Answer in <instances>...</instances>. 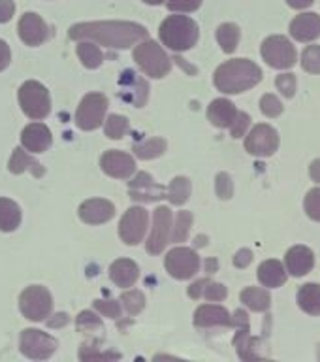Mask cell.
Wrapping results in <instances>:
<instances>
[{"instance_id": "obj_24", "label": "cell", "mask_w": 320, "mask_h": 362, "mask_svg": "<svg viewBox=\"0 0 320 362\" xmlns=\"http://www.w3.org/2000/svg\"><path fill=\"white\" fill-rule=\"evenodd\" d=\"M259 281L262 283L264 287H281V285H285V281H287V268L275 259L264 260V262L259 266Z\"/></svg>"}, {"instance_id": "obj_16", "label": "cell", "mask_w": 320, "mask_h": 362, "mask_svg": "<svg viewBox=\"0 0 320 362\" xmlns=\"http://www.w3.org/2000/svg\"><path fill=\"white\" fill-rule=\"evenodd\" d=\"M19 36L27 45H42L47 40V34H49V28L45 25V21L38 13H25V16L19 19Z\"/></svg>"}, {"instance_id": "obj_20", "label": "cell", "mask_w": 320, "mask_h": 362, "mask_svg": "<svg viewBox=\"0 0 320 362\" xmlns=\"http://www.w3.org/2000/svg\"><path fill=\"white\" fill-rule=\"evenodd\" d=\"M194 325L200 328L230 327L232 317L223 305L203 304L194 311Z\"/></svg>"}, {"instance_id": "obj_34", "label": "cell", "mask_w": 320, "mask_h": 362, "mask_svg": "<svg viewBox=\"0 0 320 362\" xmlns=\"http://www.w3.org/2000/svg\"><path fill=\"white\" fill-rule=\"evenodd\" d=\"M104 132H106L107 138L112 140H121L130 129L129 119L123 117V115H107V119H104Z\"/></svg>"}, {"instance_id": "obj_46", "label": "cell", "mask_w": 320, "mask_h": 362, "mask_svg": "<svg viewBox=\"0 0 320 362\" xmlns=\"http://www.w3.org/2000/svg\"><path fill=\"white\" fill-rule=\"evenodd\" d=\"M249 124H251V117H249L247 113L237 112L236 119H234V123L230 124L232 136H234V138H242V136L247 132Z\"/></svg>"}, {"instance_id": "obj_13", "label": "cell", "mask_w": 320, "mask_h": 362, "mask_svg": "<svg viewBox=\"0 0 320 362\" xmlns=\"http://www.w3.org/2000/svg\"><path fill=\"white\" fill-rule=\"evenodd\" d=\"M170 230H172V209L168 206H158L153 214V230L147 240V253H162L168 243Z\"/></svg>"}, {"instance_id": "obj_41", "label": "cell", "mask_w": 320, "mask_h": 362, "mask_svg": "<svg viewBox=\"0 0 320 362\" xmlns=\"http://www.w3.org/2000/svg\"><path fill=\"white\" fill-rule=\"evenodd\" d=\"M76 325H78L79 330L83 332H90L93 328H102V321L93 313V311H81L76 319Z\"/></svg>"}, {"instance_id": "obj_37", "label": "cell", "mask_w": 320, "mask_h": 362, "mask_svg": "<svg viewBox=\"0 0 320 362\" xmlns=\"http://www.w3.org/2000/svg\"><path fill=\"white\" fill-rule=\"evenodd\" d=\"M302 66L305 72L320 74V45H309L302 55Z\"/></svg>"}, {"instance_id": "obj_17", "label": "cell", "mask_w": 320, "mask_h": 362, "mask_svg": "<svg viewBox=\"0 0 320 362\" xmlns=\"http://www.w3.org/2000/svg\"><path fill=\"white\" fill-rule=\"evenodd\" d=\"M78 215L87 225H102L115 215V206L104 198H90L79 206Z\"/></svg>"}, {"instance_id": "obj_21", "label": "cell", "mask_w": 320, "mask_h": 362, "mask_svg": "<svg viewBox=\"0 0 320 362\" xmlns=\"http://www.w3.org/2000/svg\"><path fill=\"white\" fill-rule=\"evenodd\" d=\"M290 34L298 42H313L320 36L319 13H300L290 23Z\"/></svg>"}, {"instance_id": "obj_44", "label": "cell", "mask_w": 320, "mask_h": 362, "mask_svg": "<svg viewBox=\"0 0 320 362\" xmlns=\"http://www.w3.org/2000/svg\"><path fill=\"white\" fill-rule=\"evenodd\" d=\"M95 308L100 311L102 315L112 317V319H119V315H121V304L117 300H96Z\"/></svg>"}, {"instance_id": "obj_5", "label": "cell", "mask_w": 320, "mask_h": 362, "mask_svg": "<svg viewBox=\"0 0 320 362\" xmlns=\"http://www.w3.org/2000/svg\"><path fill=\"white\" fill-rule=\"evenodd\" d=\"M19 104L25 115L34 121L47 117L51 112L49 93L40 81H25L19 89Z\"/></svg>"}, {"instance_id": "obj_40", "label": "cell", "mask_w": 320, "mask_h": 362, "mask_svg": "<svg viewBox=\"0 0 320 362\" xmlns=\"http://www.w3.org/2000/svg\"><path fill=\"white\" fill-rule=\"evenodd\" d=\"M277 89L281 90L283 95L287 96V98H292L296 95V76L294 74H281V76H277L275 79Z\"/></svg>"}, {"instance_id": "obj_29", "label": "cell", "mask_w": 320, "mask_h": 362, "mask_svg": "<svg viewBox=\"0 0 320 362\" xmlns=\"http://www.w3.org/2000/svg\"><path fill=\"white\" fill-rule=\"evenodd\" d=\"M166 140L164 138H149V140L141 141V144H136L132 147V151L136 153V157L143 158V160H149V158H157L160 155H164L166 151Z\"/></svg>"}, {"instance_id": "obj_2", "label": "cell", "mask_w": 320, "mask_h": 362, "mask_svg": "<svg viewBox=\"0 0 320 362\" xmlns=\"http://www.w3.org/2000/svg\"><path fill=\"white\" fill-rule=\"evenodd\" d=\"M262 70L249 59H232L215 70V87L226 95H239L260 83Z\"/></svg>"}, {"instance_id": "obj_51", "label": "cell", "mask_w": 320, "mask_h": 362, "mask_svg": "<svg viewBox=\"0 0 320 362\" xmlns=\"http://www.w3.org/2000/svg\"><path fill=\"white\" fill-rule=\"evenodd\" d=\"M208 281H209V279H200V281L192 283L191 287H189V296H191V298H194V300L200 298V296H202V293H203V287H206V283H208Z\"/></svg>"}, {"instance_id": "obj_26", "label": "cell", "mask_w": 320, "mask_h": 362, "mask_svg": "<svg viewBox=\"0 0 320 362\" xmlns=\"http://www.w3.org/2000/svg\"><path fill=\"white\" fill-rule=\"evenodd\" d=\"M298 305L309 315H320V285L307 283L300 288Z\"/></svg>"}, {"instance_id": "obj_11", "label": "cell", "mask_w": 320, "mask_h": 362, "mask_svg": "<svg viewBox=\"0 0 320 362\" xmlns=\"http://www.w3.org/2000/svg\"><path fill=\"white\" fill-rule=\"evenodd\" d=\"M149 223V214L146 208L134 206L123 215L119 223V236L126 245H138L143 240Z\"/></svg>"}, {"instance_id": "obj_23", "label": "cell", "mask_w": 320, "mask_h": 362, "mask_svg": "<svg viewBox=\"0 0 320 362\" xmlns=\"http://www.w3.org/2000/svg\"><path fill=\"white\" fill-rule=\"evenodd\" d=\"M236 115V106L230 100H226V98H217L208 107V119L217 129H230V124L234 123Z\"/></svg>"}, {"instance_id": "obj_7", "label": "cell", "mask_w": 320, "mask_h": 362, "mask_svg": "<svg viewBox=\"0 0 320 362\" xmlns=\"http://www.w3.org/2000/svg\"><path fill=\"white\" fill-rule=\"evenodd\" d=\"M107 110V98L102 93H89L76 112V124L81 130H96L104 124Z\"/></svg>"}, {"instance_id": "obj_45", "label": "cell", "mask_w": 320, "mask_h": 362, "mask_svg": "<svg viewBox=\"0 0 320 362\" xmlns=\"http://www.w3.org/2000/svg\"><path fill=\"white\" fill-rule=\"evenodd\" d=\"M202 6V0H168V10L181 11V13H191Z\"/></svg>"}, {"instance_id": "obj_35", "label": "cell", "mask_w": 320, "mask_h": 362, "mask_svg": "<svg viewBox=\"0 0 320 362\" xmlns=\"http://www.w3.org/2000/svg\"><path fill=\"white\" fill-rule=\"evenodd\" d=\"M191 225H192L191 211H179V214H177V219H175L172 242H175V243L185 242L186 236H189V230H191Z\"/></svg>"}, {"instance_id": "obj_42", "label": "cell", "mask_w": 320, "mask_h": 362, "mask_svg": "<svg viewBox=\"0 0 320 362\" xmlns=\"http://www.w3.org/2000/svg\"><path fill=\"white\" fill-rule=\"evenodd\" d=\"M215 191H217L219 198H223V200H228V198H232L234 185H232L230 175L225 174V172H220V174L217 175V181H215Z\"/></svg>"}, {"instance_id": "obj_3", "label": "cell", "mask_w": 320, "mask_h": 362, "mask_svg": "<svg viewBox=\"0 0 320 362\" xmlns=\"http://www.w3.org/2000/svg\"><path fill=\"white\" fill-rule=\"evenodd\" d=\"M158 36L164 45L174 51H186L194 47L200 36L196 21L186 16H170L164 19L158 30Z\"/></svg>"}, {"instance_id": "obj_55", "label": "cell", "mask_w": 320, "mask_h": 362, "mask_svg": "<svg viewBox=\"0 0 320 362\" xmlns=\"http://www.w3.org/2000/svg\"><path fill=\"white\" fill-rule=\"evenodd\" d=\"M309 174H311V177L316 181V183H320V158H316V160H313V163H311Z\"/></svg>"}, {"instance_id": "obj_57", "label": "cell", "mask_w": 320, "mask_h": 362, "mask_svg": "<svg viewBox=\"0 0 320 362\" xmlns=\"http://www.w3.org/2000/svg\"><path fill=\"white\" fill-rule=\"evenodd\" d=\"M146 4H151V6H158V4H162L164 0H143Z\"/></svg>"}, {"instance_id": "obj_28", "label": "cell", "mask_w": 320, "mask_h": 362, "mask_svg": "<svg viewBox=\"0 0 320 362\" xmlns=\"http://www.w3.org/2000/svg\"><path fill=\"white\" fill-rule=\"evenodd\" d=\"M242 302L253 311H266L270 310L271 296L266 288L260 287H247L242 293Z\"/></svg>"}, {"instance_id": "obj_43", "label": "cell", "mask_w": 320, "mask_h": 362, "mask_svg": "<svg viewBox=\"0 0 320 362\" xmlns=\"http://www.w3.org/2000/svg\"><path fill=\"white\" fill-rule=\"evenodd\" d=\"M226 294H228V291H226L225 285L208 281L203 287L202 296H206V300H209V302H220V300L226 298Z\"/></svg>"}, {"instance_id": "obj_31", "label": "cell", "mask_w": 320, "mask_h": 362, "mask_svg": "<svg viewBox=\"0 0 320 362\" xmlns=\"http://www.w3.org/2000/svg\"><path fill=\"white\" fill-rule=\"evenodd\" d=\"M256 344L259 341L251 338V334H249V327L239 328V332L234 338V345L237 347V353H239L243 361H254V358H259V353H254V345Z\"/></svg>"}, {"instance_id": "obj_39", "label": "cell", "mask_w": 320, "mask_h": 362, "mask_svg": "<svg viewBox=\"0 0 320 362\" xmlns=\"http://www.w3.org/2000/svg\"><path fill=\"white\" fill-rule=\"evenodd\" d=\"M260 110L268 117H279L283 113V104L275 95H264L260 98Z\"/></svg>"}, {"instance_id": "obj_38", "label": "cell", "mask_w": 320, "mask_h": 362, "mask_svg": "<svg viewBox=\"0 0 320 362\" xmlns=\"http://www.w3.org/2000/svg\"><path fill=\"white\" fill-rule=\"evenodd\" d=\"M304 208H305V214L309 215L313 221H319L320 223V187L316 189H311L307 192V197H305V202H304Z\"/></svg>"}, {"instance_id": "obj_8", "label": "cell", "mask_w": 320, "mask_h": 362, "mask_svg": "<svg viewBox=\"0 0 320 362\" xmlns=\"http://www.w3.org/2000/svg\"><path fill=\"white\" fill-rule=\"evenodd\" d=\"M260 53H262L264 61L271 68H279V70L292 68L296 64V59H298L296 47L285 36H270V38H266Z\"/></svg>"}, {"instance_id": "obj_33", "label": "cell", "mask_w": 320, "mask_h": 362, "mask_svg": "<svg viewBox=\"0 0 320 362\" xmlns=\"http://www.w3.org/2000/svg\"><path fill=\"white\" fill-rule=\"evenodd\" d=\"M78 55L87 68H98L104 62L100 47L95 42H81L78 44Z\"/></svg>"}, {"instance_id": "obj_36", "label": "cell", "mask_w": 320, "mask_h": 362, "mask_svg": "<svg viewBox=\"0 0 320 362\" xmlns=\"http://www.w3.org/2000/svg\"><path fill=\"white\" fill-rule=\"evenodd\" d=\"M121 302H123V305L126 308L130 315H138L146 308V296L140 291H126L121 296Z\"/></svg>"}, {"instance_id": "obj_54", "label": "cell", "mask_w": 320, "mask_h": 362, "mask_svg": "<svg viewBox=\"0 0 320 362\" xmlns=\"http://www.w3.org/2000/svg\"><path fill=\"white\" fill-rule=\"evenodd\" d=\"M290 8H296V10H304V8H309L315 0H287Z\"/></svg>"}, {"instance_id": "obj_1", "label": "cell", "mask_w": 320, "mask_h": 362, "mask_svg": "<svg viewBox=\"0 0 320 362\" xmlns=\"http://www.w3.org/2000/svg\"><path fill=\"white\" fill-rule=\"evenodd\" d=\"M68 36L72 40H93L113 49H129L147 38V28L132 21L78 23L70 27Z\"/></svg>"}, {"instance_id": "obj_52", "label": "cell", "mask_w": 320, "mask_h": 362, "mask_svg": "<svg viewBox=\"0 0 320 362\" xmlns=\"http://www.w3.org/2000/svg\"><path fill=\"white\" fill-rule=\"evenodd\" d=\"M232 325H236V327H249V319H247V313L243 310H237L234 319H232Z\"/></svg>"}, {"instance_id": "obj_18", "label": "cell", "mask_w": 320, "mask_h": 362, "mask_svg": "<svg viewBox=\"0 0 320 362\" xmlns=\"http://www.w3.org/2000/svg\"><path fill=\"white\" fill-rule=\"evenodd\" d=\"M315 266V255L305 245H294L285 255V268L287 274H292L294 277H302L309 274Z\"/></svg>"}, {"instance_id": "obj_19", "label": "cell", "mask_w": 320, "mask_h": 362, "mask_svg": "<svg viewBox=\"0 0 320 362\" xmlns=\"http://www.w3.org/2000/svg\"><path fill=\"white\" fill-rule=\"evenodd\" d=\"M51 130L44 123H30L21 132L23 147L30 153H44L51 146Z\"/></svg>"}, {"instance_id": "obj_15", "label": "cell", "mask_w": 320, "mask_h": 362, "mask_svg": "<svg viewBox=\"0 0 320 362\" xmlns=\"http://www.w3.org/2000/svg\"><path fill=\"white\" fill-rule=\"evenodd\" d=\"M130 198L136 202H153L166 197V187L155 183L151 175L147 172H140L134 180L129 183Z\"/></svg>"}, {"instance_id": "obj_48", "label": "cell", "mask_w": 320, "mask_h": 362, "mask_svg": "<svg viewBox=\"0 0 320 362\" xmlns=\"http://www.w3.org/2000/svg\"><path fill=\"white\" fill-rule=\"evenodd\" d=\"M251 260H253V253H251L249 249H239L236 253V257H234V264H236L237 268H247V266L251 264Z\"/></svg>"}, {"instance_id": "obj_49", "label": "cell", "mask_w": 320, "mask_h": 362, "mask_svg": "<svg viewBox=\"0 0 320 362\" xmlns=\"http://www.w3.org/2000/svg\"><path fill=\"white\" fill-rule=\"evenodd\" d=\"M79 358L81 361H90V358H119L117 353H98V351H79Z\"/></svg>"}, {"instance_id": "obj_25", "label": "cell", "mask_w": 320, "mask_h": 362, "mask_svg": "<svg viewBox=\"0 0 320 362\" xmlns=\"http://www.w3.org/2000/svg\"><path fill=\"white\" fill-rule=\"evenodd\" d=\"M8 168H10L11 174H23L25 170H30L36 177H42L45 172L44 166H42L36 158H32V155H28L25 149H21V147L13 149Z\"/></svg>"}, {"instance_id": "obj_12", "label": "cell", "mask_w": 320, "mask_h": 362, "mask_svg": "<svg viewBox=\"0 0 320 362\" xmlns=\"http://www.w3.org/2000/svg\"><path fill=\"white\" fill-rule=\"evenodd\" d=\"M279 147V134L270 124H256L245 138V149L254 157H271Z\"/></svg>"}, {"instance_id": "obj_6", "label": "cell", "mask_w": 320, "mask_h": 362, "mask_svg": "<svg viewBox=\"0 0 320 362\" xmlns=\"http://www.w3.org/2000/svg\"><path fill=\"white\" fill-rule=\"evenodd\" d=\"M19 308L25 319L28 321H44L45 317H49L53 310V298L51 293L42 285H32L27 287L19 296Z\"/></svg>"}, {"instance_id": "obj_27", "label": "cell", "mask_w": 320, "mask_h": 362, "mask_svg": "<svg viewBox=\"0 0 320 362\" xmlns=\"http://www.w3.org/2000/svg\"><path fill=\"white\" fill-rule=\"evenodd\" d=\"M21 223V209L10 198H0V230H16Z\"/></svg>"}, {"instance_id": "obj_14", "label": "cell", "mask_w": 320, "mask_h": 362, "mask_svg": "<svg viewBox=\"0 0 320 362\" xmlns=\"http://www.w3.org/2000/svg\"><path fill=\"white\" fill-rule=\"evenodd\" d=\"M100 166L104 174L112 175L115 180H129L130 175L136 172L134 158L130 157L129 153L119 151V149L104 153L100 158Z\"/></svg>"}, {"instance_id": "obj_22", "label": "cell", "mask_w": 320, "mask_h": 362, "mask_svg": "<svg viewBox=\"0 0 320 362\" xmlns=\"http://www.w3.org/2000/svg\"><path fill=\"white\" fill-rule=\"evenodd\" d=\"M109 277H112V281L115 283L117 287L129 288L138 281L140 270H138V264H136L134 260L119 259L109 266Z\"/></svg>"}, {"instance_id": "obj_50", "label": "cell", "mask_w": 320, "mask_h": 362, "mask_svg": "<svg viewBox=\"0 0 320 362\" xmlns=\"http://www.w3.org/2000/svg\"><path fill=\"white\" fill-rule=\"evenodd\" d=\"M10 61H11L10 47H8V44H6L4 40H0V72H2L4 68H8Z\"/></svg>"}, {"instance_id": "obj_53", "label": "cell", "mask_w": 320, "mask_h": 362, "mask_svg": "<svg viewBox=\"0 0 320 362\" xmlns=\"http://www.w3.org/2000/svg\"><path fill=\"white\" fill-rule=\"evenodd\" d=\"M68 321H70V319H68L66 313H57L55 319H49V321H47V325L53 328H59V327H64Z\"/></svg>"}, {"instance_id": "obj_56", "label": "cell", "mask_w": 320, "mask_h": 362, "mask_svg": "<svg viewBox=\"0 0 320 362\" xmlns=\"http://www.w3.org/2000/svg\"><path fill=\"white\" fill-rule=\"evenodd\" d=\"M217 268V260H208V272H215Z\"/></svg>"}, {"instance_id": "obj_4", "label": "cell", "mask_w": 320, "mask_h": 362, "mask_svg": "<svg viewBox=\"0 0 320 362\" xmlns=\"http://www.w3.org/2000/svg\"><path fill=\"white\" fill-rule=\"evenodd\" d=\"M134 61L138 62V66L155 79L164 78L172 68L170 57L166 55V51L153 40H141L140 44H136L134 49Z\"/></svg>"}, {"instance_id": "obj_30", "label": "cell", "mask_w": 320, "mask_h": 362, "mask_svg": "<svg viewBox=\"0 0 320 362\" xmlns=\"http://www.w3.org/2000/svg\"><path fill=\"white\" fill-rule=\"evenodd\" d=\"M217 42L225 53H234L239 44V28L234 23H223L217 28Z\"/></svg>"}, {"instance_id": "obj_10", "label": "cell", "mask_w": 320, "mask_h": 362, "mask_svg": "<svg viewBox=\"0 0 320 362\" xmlns=\"http://www.w3.org/2000/svg\"><path fill=\"white\" fill-rule=\"evenodd\" d=\"M164 266L175 279H191L200 268V257L189 247H174L166 255Z\"/></svg>"}, {"instance_id": "obj_32", "label": "cell", "mask_w": 320, "mask_h": 362, "mask_svg": "<svg viewBox=\"0 0 320 362\" xmlns=\"http://www.w3.org/2000/svg\"><path fill=\"white\" fill-rule=\"evenodd\" d=\"M191 180L179 175V177H175V180L170 183L168 200L174 204V206H183V204L189 200V197H191Z\"/></svg>"}, {"instance_id": "obj_9", "label": "cell", "mask_w": 320, "mask_h": 362, "mask_svg": "<svg viewBox=\"0 0 320 362\" xmlns=\"http://www.w3.org/2000/svg\"><path fill=\"white\" fill-rule=\"evenodd\" d=\"M21 353L32 361H45L57 351V339L49 334L36 330V328H25L19 339Z\"/></svg>"}, {"instance_id": "obj_47", "label": "cell", "mask_w": 320, "mask_h": 362, "mask_svg": "<svg viewBox=\"0 0 320 362\" xmlns=\"http://www.w3.org/2000/svg\"><path fill=\"white\" fill-rule=\"evenodd\" d=\"M16 4L13 0H0V23H8L13 17Z\"/></svg>"}]
</instances>
